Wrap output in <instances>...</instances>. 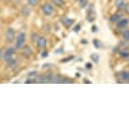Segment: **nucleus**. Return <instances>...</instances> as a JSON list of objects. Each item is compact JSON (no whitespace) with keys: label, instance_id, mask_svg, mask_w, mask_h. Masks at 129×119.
Here are the masks:
<instances>
[{"label":"nucleus","instance_id":"obj_1","mask_svg":"<svg viewBox=\"0 0 129 119\" xmlns=\"http://www.w3.org/2000/svg\"><path fill=\"white\" fill-rule=\"evenodd\" d=\"M26 45V33L25 31H20V33L16 34V38H15V49L16 50H20L23 46Z\"/></svg>","mask_w":129,"mask_h":119},{"label":"nucleus","instance_id":"obj_2","mask_svg":"<svg viewBox=\"0 0 129 119\" xmlns=\"http://www.w3.org/2000/svg\"><path fill=\"white\" fill-rule=\"evenodd\" d=\"M41 12L45 16H52L54 14V6L52 3H44V4H41Z\"/></svg>","mask_w":129,"mask_h":119},{"label":"nucleus","instance_id":"obj_3","mask_svg":"<svg viewBox=\"0 0 129 119\" xmlns=\"http://www.w3.org/2000/svg\"><path fill=\"white\" fill-rule=\"evenodd\" d=\"M15 38H16V31L12 29V27H8L6 30V34H4V39L7 43H11V42H15Z\"/></svg>","mask_w":129,"mask_h":119},{"label":"nucleus","instance_id":"obj_4","mask_svg":"<svg viewBox=\"0 0 129 119\" xmlns=\"http://www.w3.org/2000/svg\"><path fill=\"white\" fill-rule=\"evenodd\" d=\"M15 53H16L15 46H8V47H6V49H4V57H3V61H7L8 58L14 57V55H15Z\"/></svg>","mask_w":129,"mask_h":119},{"label":"nucleus","instance_id":"obj_5","mask_svg":"<svg viewBox=\"0 0 129 119\" xmlns=\"http://www.w3.org/2000/svg\"><path fill=\"white\" fill-rule=\"evenodd\" d=\"M36 45H37V47L40 49V50H45V49L48 47V38L45 35H40Z\"/></svg>","mask_w":129,"mask_h":119},{"label":"nucleus","instance_id":"obj_6","mask_svg":"<svg viewBox=\"0 0 129 119\" xmlns=\"http://www.w3.org/2000/svg\"><path fill=\"white\" fill-rule=\"evenodd\" d=\"M116 26H117V29L120 30V31H122V30H125V29H128V26H129V19L124 16L122 19H120V20H118V22L116 23Z\"/></svg>","mask_w":129,"mask_h":119},{"label":"nucleus","instance_id":"obj_7","mask_svg":"<svg viewBox=\"0 0 129 119\" xmlns=\"http://www.w3.org/2000/svg\"><path fill=\"white\" fill-rule=\"evenodd\" d=\"M120 83H129V71H121L118 73Z\"/></svg>","mask_w":129,"mask_h":119},{"label":"nucleus","instance_id":"obj_8","mask_svg":"<svg viewBox=\"0 0 129 119\" xmlns=\"http://www.w3.org/2000/svg\"><path fill=\"white\" fill-rule=\"evenodd\" d=\"M60 20H61V23H62V26H64V27H72V26H74V23H75V20L72 18H69V16H62Z\"/></svg>","mask_w":129,"mask_h":119},{"label":"nucleus","instance_id":"obj_9","mask_svg":"<svg viewBox=\"0 0 129 119\" xmlns=\"http://www.w3.org/2000/svg\"><path fill=\"white\" fill-rule=\"evenodd\" d=\"M20 51H22V55L26 58H30L31 55H33V49H31L30 46H27V45H25L22 49H20Z\"/></svg>","mask_w":129,"mask_h":119},{"label":"nucleus","instance_id":"obj_10","mask_svg":"<svg viewBox=\"0 0 129 119\" xmlns=\"http://www.w3.org/2000/svg\"><path fill=\"white\" fill-rule=\"evenodd\" d=\"M122 18H124V14H122V11H117L116 14H113V15L110 16V22L116 24V23L118 22V20H120V19H122Z\"/></svg>","mask_w":129,"mask_h":119},{"label":"nucleus","instance_id":"obj_11","mask_svg":"<svg viewBox=\"0 0 129 119\" xmlns=\"http://www.w3.org/2000/svg\"><path fill=\"white\" fill-rule=\"evenodd\" d=\"M6 62V65H7V68H15L16 65H18V60H16V57L14 55V57H11V58H8L7 61H4Z\"/></svg>","mask_w":129,"mask_h":119},{"label":"nucleus","instance_id":"obj_12","mask_svg":"<svg viewBox=\"0 0 129 119\" xmlns=\"http://www.w3.org/2000/svg\"><path fill=\"white\" fill-rule=\"evenodd\" d=\"M114 6L118 11H122V10L126 7V2L125 0H114Z\"/></svg>","mask_w":129,"mask_h":119},{"label":"nucleus","instance_id":"obj_13","mask_svg":"<svg viewBox=\"0 0 129 119\" xmlns=\"http://www.w3.org/2000/svg\"><path fill=\"white\" fill-rule=\"evenodd\" d=\"M50 3L56 7H58V8H62V7L65 6V2L64 0H50Z\"/></svg>","mask_w":129,"mask_h":119},{"label":"nucleus","instance_id":"obj_14","mask_svg":"<svg viewBox=\"0 0 129 119\" xmlns=\"http://www.w3.org/2000/svg\"><path fill=\"white\" fill-rule=\"evenodd\" d=\"M38 38H40V34H38L37 31H31V34H30V41L33 42V43H37Z\"/></svg>","mask_w":129,"mask_h":119},{"label":"nucleus","instance_id":"obj_15","mask_svg":"<svg viewBox=\"0 0 129 119\" xmlns=\"http://www.w3.org/2000/svg\"><path fill=\"white\" fill-rule=\"evenodd\" d=\"M90 60L94 62V64H98L99 62V60H101V55L98 53H92L91 55H90Z\"/></svg>","mask_w":129,"mask_h":119},{"label":"nucleus","instance_id":"obj_16","mask_svg":"<svg viewBox=\"0 0 129 119\" xmlns=\"http://www.w3.org/2000/svg\"><path fill=\"white\" fill-rule=\"evenodd\" d=\"M121 37H122V39L125 42H129V29H125L121 31Z\"/></svg>","mask_w":129,"mask_h":119},{"label":"nucleus","instance_id":"obj_17","mask_svg":"<svg viewBox=\"0 0 129 119\" xmlns=\"http://www.w3.org/2000/svg\"><path fill=\"white\" fill-rule=\"evenodd\" d=\"M120 57L121 58H129V49H121L120 50Z\"/></svg>","mask_w":129,"mask_h":119},{"label":"nucleus","instance_id":"obj_18","mask_svg":"<svg viewBox=\"0 0 129 119\" xmlns=\"http://www.w3.org/2000/svg\"><path fill=\"white\" fill-rule=\"evenodd\" d=\"M26 2H27V6H30L31 8L40 4V0H26Z\"/></svg>","mask_w":129,"mask_h":119},{"label":"nucleus","instance_id":"obj_19","mask_svg":"<svg viewBox=\"0 0 129 119\" xmlns=\"http://www.w3.org/2000/svg\"><path fill=\"white\" fill-rule=\"evenodd\" d=\"M75 57L74 55H68V57H64L61 60V64H67V62H69V61H72V60H74Z\"/></svg>","mask_w":129,"mask_h":119},{"label":"nucleus","instance_id":"obj_20","mask_svg":"<svg viewBox=\"0 0 129 119\" xmlns=\"http://www.w3.org/2000/svg\"><path fill=\"white\" fill-rule=\"evenodd\" d=\"M92 43H94V46H95L96 49H101V47L103 46V45H102V42L98 41V39H94V41H92Z\"/></svg>","mask_w":129,"mask_h":119},{"label":"nucleus","instance_id":"obj_21","mask_svg":"<svg viewBox=\"0 0 129 119\" xmlns=\"http://www.w3.org/2000/svg\"><path fill=\"white\" fill-rule=\"evenodd\" d=\"M72 30H74V33H75V34L80 33V30H82V24H80V23H78V24H76V26L74 27V29H72Z\"/></svg>","mask_w":129,"mask_h":119},{"label":"nucleus","instance_id":"obj_22","mask_svg":"<svg viewBox=\"0 0 129 119\" xmlns=\"http://www.w3.org/2000/svg\"><path fill=\"white\" fill-rule=\"evenodd\" d=\"M30 8H31V7L29 6V8L22 10V15H23V16H29V15H30Z\"/></svg>","mask_w":129,"mask_h":119},{"label":"nucleus","instance_id":"obj_23","mask_svg":"<svg viewBox=\"0 0 129 119\" xmlns=\"http://www.w3.org/2000/svg\"><path fill=\"white\" fill-rule=\"evenodd\" d=\"M87 4H88V2H87V0H80V8H86Z\"/></svg>","mask_w":129,"mask_h":119},{"label":"nucleus","instance_id":"obj_24","mask_svg":"<svg viewBox=\"0 0 129 119\" xmlns=\"http://www.w3.org/2000/svg\"><path fill=\"white\" fill-rule=\"evenodd\" d=\"M48 55H49V53L46 51V49H45V50H41V57L42 58H46Z\"/></svg>","mask_w":129,"mask_h":119},{"label":"nucleus","instance_id":"obj_25","mask_svg":"<svg viewBox=\"0 0 129 119\" xmlns=\"http://www.w3.org/2000/svg\"><path fill=\"white\" fill-rule=\"evenodd\" d=\"M38 76V73L36 71H33V72H29V75H27V77H37Z\"/></svg>","mask_w":129,"mask_h":119},{"label":"nucleus","instance_id":"obj_26","mask_svg":"<svg viewBox=\"0 0 129 119\" xmlns=\"http://www.w3.org/2000/svg\"><path fill=\"white\" fill-rule=\"evenodd\" d=\"M3 57H4V49H0V61H3Z\"/></svg>","mask_w":129,"mask_h":119},{"label":"nucleus","instance_id":"obj_27","mask_svg":"<svg viewBox=\"0 0 129 119\" xmlns=\"http://www.w3.org/2000/svg\"><path fill=\"white\" fill-rule=\"evenodd\" d=\"M84 68H86V69H91V68H92V64H91V62H87V64L84 65Z\"/></svg>","mask_w":129,"mask_h":119},{"label":"nucleus","instance_id":"obj_28","mask_svg":"<svg viewBox=\"0 0 129 119\" xmlns=\"http://www.w3.org/2000/svg\"><path fill=\"white\" fill-rule=\"evenodd\" d=\"M98 30H99V29H98V26H92V29H91V31H92V33H96Z\"/></svg>","mask_w":129,"mask_h":119},{"label":"nucleus","instance_id":"obj_29","mask_svg":"<svg viewBox=\"0 0 129 119\" xmlns=\"http://www.w3.org/2000/svg\"><path fill=\"white\" fill-rule=\"evenodd\" d=\"M124 11H125V12H126L128 15H129V4H126V7L124 8Z\"/></svg>","mask_w":129,"mask_h":119},{"label":"nucleus","instance_id":"obj_30","mask_svg":"<svg viewBox=\"0 0 129 119\" xmlns=\"http://www.w3.org/2000/svg\"><path fill=\"white\" fill-rule=\"evenodd\" d=\"M83 83H84V84H91L92 81H90L88 79H84V80H83Z\"/></svg>","mask_w":129,"mask_h":119},{"label":"nucleus","instance_id":"obj_31","mask_svg":"<svg viewBox=\"0 0 129 119\" xmlns=\"http://www.w3.org/2000/svg\"><path fill=\"white\" fill-rule=\"evenodd\" d=\"M60 53H62V47H60L58 50H56V54H60Z\"/></svg>","mask_w":129,"mask_h":119},{"label":"nucleus","instance_id":"obj_32","mask_svg":"<svg viewBox=\"0 0 129 119\" xmlns=\"http://www.w3.org/2000/svg\"><path fill=\"white\" fill-rule=\"evenodd\" d=\"M128 60H129V58H128Z\"/></svg>","mask_w":129,"mask_h":119}]
</instances>
